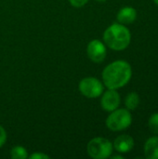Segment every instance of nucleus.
<instances>
[{
	"mask_svg": "<svg viewBox=\"0 0 158 159\" xmlns=\"http://www.w3.org/2000/svg\"><path fill=\"white\" fill-rule=\"evenodd\" d=\"M132 76L130 64L123 60L115 61L108 64L102 71L103 85L109 89H118L126 86Z\"/></svg>",
	"mask_w": 158,
	"mask_h": 159,
	"instance_id": "1",
	"label": "nucleus"
},
{
	"mask_svg": "<svg viewBox=\"0 0 158 159\" xmlns=\"http://www.w3.org/2000/svg\"><path fill=\"white\" fill-rule=\"evenodd\" d=\"M131 40L129 30L122 23H113L103 33L105 45L113 50L121 51L126 49Z\"/></svg>",
	"mask_w": 158,
	"mask_h": 159,
	"instance_id": "2",
	"label": "nucleus"
},
{
	"mask_svg": "<svg viewBox=\"0 0 158 159\" xmlns=\"http://www.w3.org/2000/svg\"><path fill=\"white\" fill-rule=\"evenodd\" d=\"M113 143L102 137H96L90 140L87 146L88 155L93 159H105L113 154Z\"/></svg>",
	"mask_w": 158,
	"mask_h": 159,
	"instance_id": "3",
	"label": "nucleus"
},
{
	"mask_svg": "<svg viewBox=\"0 0 158 159\" xmlns=\"http://www.w3.org/2000/svg\"><path fill=\"white\" fill-rule=\"evenodd\" d=\"M132 122V116L128 109H115L106 119V126L112 131H121L128 129Z\"/></svg>",
	"mask_w": 158,
	"mask_h": 159,
	"instance_id": "4",
	"label": "nucleus"
},
{
	"mask_svg": "<svg viewBox=\"0 0 158 159\" xmlns=\"http://www.w3.org/2000/svg\"><path fill=\"white\" fill-rule=\"evenodd\" d=\"M78 89L83 96L88 99H95L102 96L104 85L96 77H85L79 82Z\"/></svg>",
	"mask_w": 158,
	"mask_h": 159,
	"instance_id": "5",
	"label": "nucleus"
},
{
	"mask_svg": "<svg viewBox=\"0 0 158 159\" xmlns=\"http://www.w3.org/2000/svg\"><path fill=\"white\" fill-rule=\"evenodd\" d=\"M87 54L90 61H92L95 63H101L106 58V54H107L106 47L104 43H102L101 40L98 39L91 40L88 44Z\"/></svg>",
	"mask_w": 158,
	"mask_h": 159,
	"instance_id": "6",
	"label": "nucleus"
},
{
	"mask_svg": "<svg viewBox=\"0 0 158 159\" xmlns=\"http://www.w3.org/2000/svg\"><path fill=\"white\" fill-rule=\"evenodd\" d=\"M101 100L102 108L106 112H113L120 105L121 98L116 89H109L103 92Z\"/></svg>",
	"mask_w": 158,
	"mask_h": 159,
	"instance_id": "7",
	"label": "nucleus"
},
{
	"mask_svg": "<svg viewBox=\"0 0 158 159\" xmlns=\"http://www.w3.org/2000/svg\"><path fill=\"white\" fill-rule=\"evenodd\" d=\"M113 147L118 153H129L134 147V140L129 135H121L115 140Z\"/></svg>",
	"mask_w": 158,
	"mask_h": 159,
	"instance_id": "8",
	"label": "nucleus"
},
{
	"mask_svg": "<svg viewBox=\"0 0 158 159\" xmlns=\"http://www.w3.org/2000/svg\"><path fill=\"white\" fill-rule=\"evenodd\" d=\"M117 20L122 24H130L137 18V11L132 7H124L117 13Z\"/></svg>",
	"mask_w": 158,
	"mask_h": 159,
	"instance_id": "9",
	"label": "nucleus"
},
{
	"mask_svg": "<svg viewBox=\"0 0 158 159\" xmlns=\"http://www.w3.org/2000/svg\"><path fill=\"white\" fill-rule=\"evenodd\" d=\"M144 154L146 158L158 159V137H152L146 141Z\"/></svg>",
	"mask_w": 158,
	"mask_h": 159,
	"instance_id": "10",
	"label": "nucleus"
},
{
	"mask_svg": "<svg viewBox=\"0 0 158 159\" xmlns=\"http://www.w3.org/2000/svg\"><path fill=\"white\" fill-rule=\"evenodd\" d=\"M140 103V97L136 92H130L128 94L125 100V105L128 110H135Z\"/></svg>",
	"mask_w": 158,
	"mask_h": 159,
	"instance_id": "11",
	"label": "nucleus"
},
{
	"mask_svg": "<svg viewBox=\"0 0 158 159\" xmlns=\"http://www.w3.org/2000/svg\"><path fill=\"white\" fill-rule=\"evenodd\" d=\"M10 157L13 159H26L29 157L27 150L20 145L14 146L10 151Z\"/></svg>",
	"mask_w": 158,
	"mask_h": 159,
	"instance_id": "12",
	"label": "nucleus"
},
{
	"mask_svg": "<svg viewBox=\"0 0 158 159\" xmlns=\"http://www.w3.org/2000/svg\"><path fill=\"white\" fill-rule=\"evenodd\" d=\"M148 125H149V128L151 129L152 132L154 133H158V113H155L153 114L150 118H149V121H148Z\"/></svg>",
	"mask_w": 158,
	"mask_h": 159,
	"instance_id": "13",
	"label": "nucleus"
},
{
	"mask_svg": "<svg viewBox=\"0 0 158 159\" xmlns=\"http://www.w3.org/2000/svg\"><path fill=\"white\" fill-rule=\"evenodd\" d=\"M7 142V132L5 129L0 125V148L4 146Z\"/></svg>",
	"mask_w": 158,
	"mask_h": 159,
	"instance_id": "14",
	"label": "nucleus"
},
{
	"mask_svg": "<svg viewBox=\"0 0 158 159\" xmlns=\"http://www.w3.org/2000/svg\"><path fill=\"white\" fill-rule=\"evenodd\" d=\"M69 2L74 7H82L87 5L88 0H69Z\"/></svg>",
	"mask_w": 158,
	"mask_h": 159,
	"instance_id": "15",
	"label": "nucleus"
},
{
	"mask_svg": "<svg viewBox=\"0 0 158 159\" xmlns=\"http://www.w3.org/2000/svg\"><path fill=\"white\" fill-rule=\"evenodd\" d=\"M29 158L31 159H49V156H47V155H46L45 153H42V152H39V153H37V152H35V153H34V154H32L30 157H29Z\"/></svg>",
	"mask_w": 158,
	"mask_h": 159,
	"instance_id": "16",
	"label": "nucleus"
},
{
	"mask_svg": "<svg viewBox=\"0 0 158 159\" xmlns=\"http://www.w3.org/2000/svg\"><path fill=\"white\" fill-rule=\"evenodd\" d=\"M111 157L112 159H123V157H121V156H113Z\"/></svg>",
	"mask_w": 158,
	"mask_h": 159,
	"instance_id": "17",
	"label": "nucleus"
},
{
	"mask_svg": "<svg viewBox=\"0 0 158 159\" xmlns=\"http://www.w3.org/2000/svg\"><path fill=\"white\" fill-rule=\"evenodd\" d=\"M97 2H100V3H103V2H105V1H107V0H96Z\"/></svg>",
	"mask_w": 158,
	"mask_h": 159,
	"instance_id": "18",
	"label": "nucleus"
},
{
	"mask_svg": "<svg viewBox=\"0 0 158 159\" xmlns=\"http://www.w3.org/2000/svg\"><path fill=\"white\" fill-rule=\"evenodd\" d=\"M154 2H155V3H156V4L158 6V0H154Z\"/></svg>",
	"mask_w": 158,
	"mask_h": 159,
	"instance_id": "19",
	"label": "nucleus"
}]
</instances>
